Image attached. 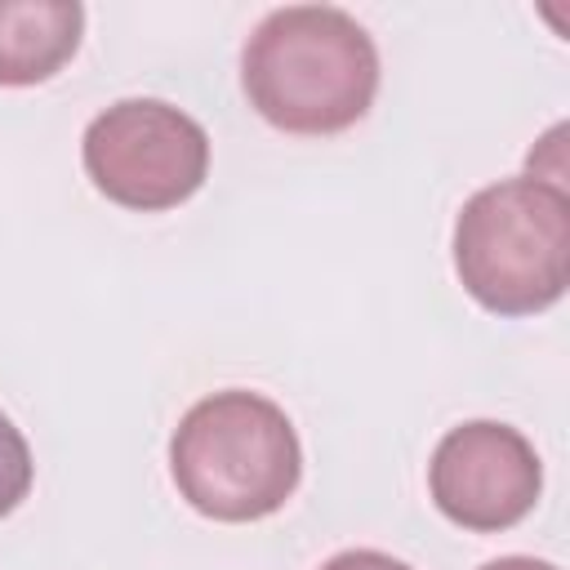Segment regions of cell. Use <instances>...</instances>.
Segmentation results:
<instances>
[{"instance_id": "ba28073f", "label": "cell", "mask_w": 570, "mask_h": 570, "mask_svg": "<svg viewBox=\"0 0 570 570\" xmlns=\"http://www.w3.org/2000/svg\"><path fill=\"white\" fill-rule=\"evenodd\" d=\"M321 570H410V566L387 552H374V548H347V552L330 557Z\"/></svg>"}, {"instance_id": "8992f818", "label": "cell", "mask_w": 570, "mask_h": 570, "mask_svg": "<svg viewBox=\"0 0 570 570\" xmlns=\"http://www.w3.org/2000/svg\"><path fill=\"white\" fill-rule=\"evenodd\" d=\"M80 31L76 0H0V85L49 80L76 53Z\"/></svg>"}, {"instance_id": "9c48e42d", "label": "cell", "mask_w": 570, "mask_h": 570, "mask_svg": "<svg viewBox=\"0 0 570 570\" xmlns=\"http://www.w3.org/2000/svg\"><path fill=\"white\" fill-rule=\"evenodd\" d=\"M481 570H557V566L552 561H534V557H499V561H490Z\"/></svg>"}, {"instance_id": "277c9868", "label": "cell", "mask_w": 570, "mask_h": 570, "mask_svg": "<svg viewBox=\"0 0 570 570\" xmlns=\"http://www.w3.org/2000/svg\"><path fill=\"white\" fill-rule=\"evenodd\" d=\"M94 187L125 209H174L209 174V134L165 98H120L98 111L80 142Z\"/></svg>"}, {"instance_id": "5b68a950", "label": "cell", "mask_w": 570, "mask_h": 570, "mask_svg": "<svg viewBox=\"0 0 570 570\" xmlns=\"http://www.w3.org/2000/svg\"><path fill=\"white\" fill-rule=\"evenodd\" d=\"M428 485L436 508L454 525L508 530L534 508L543 490V468L534 445L517 428L472 419L441 436L428 463Z\"/></svg>"}, {"instance_id": "3957f363", "label": "cell", "mask_w": 570, "mask_h": 570, "mask_svg": "<svg viewBox=\"0 0 570 570\" xmlns=\"http://www.w3.org/2000/svg\"><path fill=\"white\" fill-rule=\"evenodd\" d=\"M570 200L543 178H499L454 218V272L499 316H534L566 294Z\"/></svg>"}, {"instance_id": "7a4b0ae2", "label": "cell", "mask_w": 570, "mask_h": 570, "mask_svg": "<svg viewBox=\"0 0 570 570\" xmlns=\"http://www.w3.org/2000/svg\"><path fill=\"white\" fill-rule=\"evenodd\" d=\"M169 468L178 494L200 517L258 521L298 490L303 450L276 401L227 387L183 414L169 441Z\"/></svg>"}, {"instance_id": "6da1fadb", "label": "cell", "mask_w": 570, "mask_h": 570, "mask_svg": "<svg viewBox=\"0 0 570 570\" xmlns=\"http://www.w3.org/2000/svg\"><path fill=\"white\" fill-rule=\"evenodd\" d=\"M249 107L285 134H338L379 94V49L370 31L334 4L272 9L240 53Z\"/></svg>"}, {"instance_id": "52a82bcc", "label": "cell", "mask_w": 570, "mask_h": 570, "mask_svg": "<svg viewBox=\"0 0 570 570\" xmlns=\"http://www.w3.org/2000/svg\"><path fill=\"white\" fill-rule=\"evenodd\" d=\"M31 476H36L31 450H27L22 432L13 428V419L0 410V517H9L27 499Z\"/></svg>"}]
</instances>
